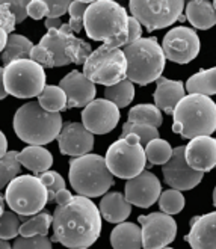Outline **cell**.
<instances>
[{
  "label": "cell",
  "mask_w": 216,
  "mask_h": 249,
  "mask_svg": "<svg viewBox=\"0 0 216 249\" xmlns=\"http://www.w3.org/2000/svg\"><path fill=\"white\" fill-rule=\"evenodd\" d=\"M186 3L181 0H132L130 11L148 32L168 27L177 20H183L181 12Z\"/></svg>",
  "instance_id": "8fae6325"
},
{
  "label": "cell",
  "mask_w": 216,
  "mask_h": 249,
  "mask_svg": "<svg viewBox=\"0 0 216 249\" xmlns=\"http://www.w3.org/2000/svg\"><path fill=\"white\" fill-rule=\"evenodd\" d=\"M49 6L47 18H61V16L70 11V6L73 2L70 0H46Z\"/></svg>",
  "instance_id": "7bdbcfd3"
},
{
  "label": "cell",
  "mask_w": 216,
  "mask_h": 249,
  "mask_svg": "<svg viewBox=\"0 0 216 249\" xmlns=\"http://www.w3.org/2000/svg\"><path fill=\"white\" fill-rule=\"evenodd\" d=\"M186 91L189 94L215 95L216 94V67L210 70H201L186 82Z\"/></svg>",
  "instance_id": "4316f807"
},
{
  "label": "cell",
  "mask_w": 216,
  "mask_h": 249,
  "mask_svg": "<svg viewBox=\"0 0 216 249\" xmlns=\"http://www.w3.org/2000/svg\"><path fill=\"white\" fill-rule=\"evenodd\" d=\"M61 113H50L38 101H29L14 115V130L29 146H42L59 138L62 131Z\"/></svg>",
  "instance_id": "277c9868"
},
{
  "label": "cell",
  "mask_w": 216,
  "mask_h": 249,
  "mask_svg": "<svg viewBox=\"0 0 216 249\" xmlns=\"http://www.w3.org/2000/svg\"><path fill=\"white\" fill-rule=\"evenodd\" d=\"M159 207L162 213H166L169 216L177 214L184 207V196L181 195L180 190H176V189L165 190L159 198Z\"/></svg>",
  "instance_id": "d590c367"
},
{
  "label": "cell",
  "mask_w": 216,
  "mask_h": 249,
  "mask_svg": "<svg viewBox=\"0 0 216 249\" xmlns=\"http://www.w3.org/2000/svg\"><path fill=\"white\" fill-rule=\"evenodd\" d=\"M105 98L112 101L113 105H117L118 109L121 107H127L132 103L135 98V86L133 82H130L128 79L113 85V86H108L105 89Z\"/></svg>",
  "instance_id": "4dcf8cb0"
},
{
  "label": "cell",
  "mask_w": 216,
  "mask_h": 249,
  "mask_svg": "<svg viewBox=\"0 0 216 249\" xmlns=\"http://www.w3.org/2000/svg\"><path fill=\"white\" fill-rule=\"evenodd\" d=\"M172 153H174V148H171V145L161 138L151 141L145 146V156L151 165H163L165 166L171 160Z\"/></svg>",
  "instance_id": "836d02e7"
},
{
  "label": "cell",
  "mask_w": 216,
  "mask_h": 249,
  "mask_svg": "<svg viewBox=\"0 0 216 249\" xmlns=\"http://www.w3.org/2000/svg\"><path fill=\"white\" fill-rule=\"evenodd\" d=\"M186 20L194 27L207 31V29L216 26V9L209 0H192L186 3L184 8Z\"/></svg>",
  "instance_id": "603a6c76"
},
{
  "label": "cell",
  "mask_w": 216,
  "mask_h": 249,
  "mask_svg": "<svg viewBox=\"0 0 216 249\" xmlns=\"http://www.w3.org/2000/svg\"><path fill=\"white\" fill-rule=\"evenodd\" d=\"M184 240L192 249H216V212L194 216Z\"/></svg>",
  "instance_id": "ffe728a7"
},
{
  "label": "cell",
  "mask_w": 216,
  "mask_h": 249,
  "mask_svg": "<svg viewBox=\"0 0 216 249\" xmlns=\"http://www.w3.org/2000/svg\"><path fill=\"white\" fill-rule=\"evenodd\" d=\"M127 59L123 50H110L105 44L92 52L83 65V74L92 83L113 86L127 79Z\"/></svg>",
  "instance_id": "30bf717a"
},
{
  "label": "cell",
  "mask_w": 216,
  "mask_h": 249,
  "mask_svg": "<svg viewBox=\"0 0 216 249\" xmlns=\"http://www.w3.org/2000/svg\"><path fill=\"white\" fill-rule=\"evenodd\" d=\"M100 213L110 224H123L132 213V204L120 192H108L100 201Z\"/></svg>",
  "instance_id": "7402d4cb"
},
{
  "label": "cell",
  "mask_w": 216,
  "mask_h": 249,
  "mask_svg": "<svg viewBox=\"0 0 216 249\" xmlns=\"http://www.w3.org/2000/svg\"><path fill=\"white\" fill-rule=\"evenodd\" d=\"M17 20L14 17V14L8 5L6 0L0 2V31H5L8 35H11L16 29Z\"/></svg>",
  "instance_id": "60d3db41"
},
{
  "label": "cell",
  "mask_w": 216,
  "mask_h": 249,
  "mask_svg": "<svg viewBox=\"0 0 216 249\" xmlns=\"http://www.w3.org/2000/svg\"><path fill=\"white\" fill-rule=\"evenodd\" d=\"M20 216L14 212H5L0 217V239L11 240L20 234Z\"/></svg>",
  "instance_id": "8d00e7d4"
},
{
  "label": "cell",
  "mask_w": 216,
  "mask_h": 249,
  "mask_svg": "<svg viewBox=\"0 0 216 249\" xmlns=\"http://www.w3.org/2000/svg\"><path fill=\"white\" fill-rule=\"evenodd\" d=\"M213 206L216 207V186H215V189H213Z\"/></svg>",
  "instance_id": "f907efd6"
},
{
  "label": "cell",
  "mask_w": 216,
  "mask_h": 249,
  "mask_svg": "<svg viewBox=\"0 0 216 249\" xmlns=\"http://www.w3.org/2000/svg\"><path fill=\"white\" fill-rule=\"evenodd\" d=\"M20 153L17 151H8L6 156L2 157V162H0V187H6L12 180H16L20 177V171H21V163L18 160Z\"/></svg>",
  "instance_id": "d6a6232c"
},
{
  "label": "cell",
  "mask_w": 216,
  "mask_h": 249,
  "mask_svg": "<svg viewBox=\"0 0 216 249\" xmlns=\"http://www.w3.org/2000/svg\"><path fill=\"white\" fill-rule=\"evenodd\" d=\"M106 165L112 175L124 180H132L145 171L147 156L141 139L135 135H128L124 139L115 141L105 156Z\"/></svg>",
  "instance_id": "ba28073f"
},
{
  "label": "cell",
  "mask_w": 216,
  "mask_h": 249,
  "mask_svg": "<svg viewBox=\"0 0 216 249\" xmlns=\"http://www.w3.org/2000/svg\"><path fill=\"white\" fill-rule=\"evenodd\" d=\"M154 91V105L166 115H174L176 107L184 95V85L180 80H171L166 77H161L156 82Z\"/></svg>",
  "instance_id": "44dd1931"
},
{
  "label": "cell",
  "mask_w": 216,
  "mask_h": 249,
  "mask_svg": "<svg viewBox=\"0 0 216 249\" xmlns=\"http://www.w3.org/2000/svg\"><path fill=\"white\" fill-rule=\"evenodd\" d=\"M0 139H2V151H0V159H2L3 156L8 154V150H6V146H8V141H6V136L5 133H0Z\"/></svg>",
  "instance_id": "c3c4849f"
},
{
  "label": "cell",
  "mask_w": 216,
  "mask_h": 249,
  "mask_svg": "<svg viewBox=\"0 0 216 249\" xmlns=\"http://www.w3.org/2000/svg\"><path fill=\"white\" fill-rule=\"evenodd\" d=\"M64 26V23L61 21V18H46V27H47V31H52V29H59Z\"/></svg>",
  "instance_id": "7dc6e473"
},
{
  "label": "cell",
  "mask_w": 216,
  "mask_h": 249,
  "mask_svg": "<svg viewBox=\"0 0 216 249\" xmlns=\"http://www.w3.org/2000/svg\"><path fill=\"white\" fill-rule=\"evenodd\" d=\"M127 123L147 124L159 128L162 125V110L156 105H138L128 110Z\"/></svg>",
  "instance_id": "f546056e"
},
{
  "label": "cell",
  "mask_w": 216,
  "mask_h": 249,
  "mask_svg": "<svg viewBox=\"0 0 216 249\" xmlns=\"http://www.w3.org/2000/svg\"><path fill=\"white\" fill-rule=\"evenodd\" d=\"M27 14L29 17L34 18V20H41L42 17H47L49 14V6L46 0H31L27 8Z\"/></svg>",
  "instance_id": "f6af8a7d"
},
{
  "label": "cell",
  "mask_w": 216,
  "mask_h": 249,
  "mask_svg": "<svg viewBox=\"0 0 216 249\" xmlns=\"http://www.w3.org/2000/svg\"><path fill=\"white\" fill-rule=\"evenodd\" d=\"M57 143L62 154L76 159L91 154L94 148V135L82 123H67L57 138Z\"/></svg>",
  "instance_id": "e0dca14e"
},
{
  "label": "cell",
  "mask_w": 216,
  "mask_h": 249,
  "mask_svg": "<svg viewBox=\"0 0 216 249\" xmlns=\"http://www.w3.org/2000/svg\"><path fill=\"white\" fill-rule=\"evenodd\" d=\"M142 24L135 18V17H128V29H127V46L139 41L142 36Z\"/></svg>",
  "instance_id": "bcb514c9"
},
{
  "label": "cell",
  "mask_w": 216,
  "mask_h": 249,
  "mask_svg": "<svg viewBox=\"0 0 216 249\" xmlns=\"http://www.w3.org/2000/svg\"><path fill=\"white\" fill-rule=\"evenodd\" d=\"M39 44H41L42 47L49 49L53 53L56 67H65V65L71 64V61L67 57L65 36H64L61 29H59V31H57V29H52V31H47V34L41 38Z\"/></svg>",
  "instance_id": "83f0119b"
},
{
  "label": "cell",
  "mask_w": 216,
  "mask_h": 249,
  "mask_svg": "<svg viewBox=\"0 0 216 249\" xmlns=\"http://www.w3.org/2000/svg\"><path fill=\"white\" fill-rule=\"evenodd\" d=\"M46 79L44 67L32 59L14 61L0 70V82L3 83L8 95L16 98L39 97L47 86Z\"/></svg>",
  "instance_id": "52a82bcc"
},
{
  "label": "cell",
  "mask_w": 216,
  "mask_h": 249,
  "mask_svg": "<svg viewBox=\"0 0 216 249\" xmlns=\"http://www.w3.org/2000/svg\"><path fill=\"white\" fill-rule=\"evenodd\" d=\"M83 249H90V248H83Z\"/></svg>",
  "instance_id": "db71d44e"
},
{
  "label": "cell",
  "mask_w": 216,
  "mask_h": 249,
  "mask_svg": "<svg viewBox=\"0 0 216 249\" xmlns=\"http://www.w3.org/2000/svg\"><path fill=\"white\" fill-rule=\"evenodd\" d=\"M34 44L31 39H27L23 35L11 34L8 39V46L2 52V64L3 67H8L14 61L18 59H31V53L34 50Z\"/></svg>",
  "instance_id": "484cf974"
},
{
  "label": "cell",
  "mask_w": 216,
  "mask_h": 249,
  "mask_svg": "<svg viewBox=\"0 0 216 249\" xmlns=\"http://www.w3.org/2000/svg\"><path fill=\"white\" fill-rule=\"evenodd\" d=\"M186 162L198 172H209L216 168V139L201 136L186 145Z\"/></svg>",
  "instance_id": "d6986e66"
},
{
  "label": "cell",
  "mask_w": 216,
  "mask_h": 249,
  "mask_svg": "<svg viewBox=\"0 0 216 249\" xmlns=\"http://www.w3.org/2000/svg\"><path fill=\"white\" fill-rule=\"evenodd\" d=\"M38 103L50 113H59L61 110L68 109V98L61 86H46V89L38 97Z\"/></svg>",
  "instance_id": "f1b7e54d"
},
{
  "label": "cell",
  "mask_w": 216,
  "mask_h": 249,
  "mask_svg": "<svg viewBox=\"0 0 216 249\" xmlns=\"http://www.w3.org/2000/svg\"><path fill=\"white\" fill-rule=\"evenodd\" d=\"M186 146L174 148L169 162L162 168L165 183L176 190H191L197 187L204 177V172L192 169L186 162Z\"/></svg>",
  "instance_id": "5bb4252c"
},
{
  "label": "cell",
  "mask_w": 216,
  "mask_h": 249,
  "mask_svg": "<svg viewBox=\"0 0 216 249\" xmlns=\"http://www.w3.org/2000/svg\"><path fill=\"white\" fill-rule=\"evenodd\" d=\"M172 131L183 139L212 136L216 131V103L207 95H186L174 110Z\"/></svg>",
  "instance_id": "3957f363"
},
{
  "label": "cell",
  "mask_w": 216,
  "mask_h": 249,
  "mask_svg": "<svg viewBox=\"0 0 216 249\" xmlns=\"http://www.w3.org/2000/svg\"><path fill=\"white\" fill-rule=\"evenodd\" d=\"M92 2H83V0H76L70 6V21L68 26L74 34H80L85 27V14L91 6Z\"/></svg>",
  "instance_id": "74e56055"
},
{
  "label": "cell",
  "mask_w": 216,
  "mask_h": 249,
  "mask_svg": "<svg viewBox=\"0 0 216 249\" xmlns=\"http://www.w3.org/2000/svg\"><path fill=\"white\" fill-rule=\"evenodd\" d=\"M213 6H215V9H216V0H215V2H213Z\"/></svg>",
  "instance_id": "816d5d0a"
},
{
  "label": "cell",
  "mask_w": 216,
  "mask_h": 249,
  "mask_svg": "<svg viewBox=\"0 0 216 249\" xmlns=\"http://www.w3.org/2000/svg\"><path fill=\"white\" fill-rule=\"evenodd\" d=\"M138 222L142 228L144 249H165L177 236V222L166 213L156 212L141 214Z\"/></svg>",
  "instance_id": "7c38bea8"
},
{
  "label": "cell",
  "mask_w": 216,
  "mask_h": 249,
  "mask_svg": "<svg viewBox=\"0 0 216 249\" xmlns=\"http://www.w3.org/2000/svg\"><path fill=\"white\" fill-rule=\"evenodd\" d=\"M38 177L42 181V184L46 186L47 192H49V202H53L56 199L57 194L67 189L65 180L62 178V175L57 174L56 171H47L44 174L38 175Z\"/></svg>",
  "instance_id": "f35d334b"
},
{
  "label": "cell",
  "mask_w": 216,
  "mask_h": 249,
  "mask_svg": "<svg viewBox=\"0 0 216 249\" xmlns=\"http://www.w3.org/2000/svg\"><path fill=\"white\" fill-rule=\"evenodd\" d=\"M53 213V237L70 249L92 246L102 232V213L95 204L85 196H71L56 202Z\"/></svg>",
  "instance_id": "6da1fadb"
},
{
  "label": "cell",
  "mask_w": 216,
  "mask_h": 249,
  "mask_svg": "<svg viewBox=\"0 0 216 249\" xmlns=\"http://www.w3.org/2000/svg\"><path fill=\"white\" fill-rule=\"evenodd\" d=\"M8 207L18 216H35L44 210L49 192L39 177L20 175L12 180L3 192Z\"/></svg>",
  "instance_id": "9c48e42d"
},
{
  "label": "cell",
  "mask_w": 216,
  "mask_h": 249,
  "mask_svg": "<svg viewBox=\"0 0 216 249\" xmlns=\"http://www.w3.org/2000/svg\"><path fill=\"white\" fill-rule=\"evenodd\" d=\"M113 183V175L106 165L105 157L86 154L70 160V184L77 195L85 198L106 195Z\"/></svg>",
  "instance_id": "8992f818"
},
{
  "label": "cell",
  "mask_w": 216,
  "mask_h": 249,
  "mask_svg": "<svg viewBox=\"0 0 216 249\" xmlns=\"http://www.w3.org/2000/svg\"><path fill=\"white\" fill-rule=\"evenodd\" d=\"M110 245L113 249H141L142 228L132 222H123L110 232Z\"/></svg>",
  "instance_id": "cb8c5ba5"
},
{
  "label": "cell",
  "mask_w": 216,
  "mask_h": 249,
  "mask_svg": "<svg viewBox=\"0 0 216 249\" xmlns=\"http://www.w3.org/2000/svg\"><path fill=\"white\" fill-rule=\"evenodd\" d=\"M165 249H172V248H165Z\"/></svg>",
  "instance_id": "f5cc1de1"
},
{
  "label": "cell",
  "mask_w": 216,
  "mask_h": 249,
  "mask_svg": "<svg viewBox=\"0 0 216 249\" xmlns=\"http://www.w3.org/2000/svg\"><path fill=\"white\" fill-rule=\"evenodd\" d=\"M68 98V109L86 107L95 100V83H92L83 72L74 70L59 82Z\"/></svg>",
  "instance_id": "ac0fdd59"
},
{
  "label": "cell",
  "mask_w": 216,
  "mask_h": 249,
  "mask_svg": "<svg viewBox=\"0 0 216 249\" xmlns=\"http://www.w3.org/2000/svg\"><path fill=\"white\" fill-rule=\"evenodd\" d=\"M128 135H135L141 139L142 145H148L151 141L159 139V130L153 125H147V124H135V123H126L123 125V131H121V139L127 138Z\"/></svg>",
  "instance_id": "e575fe53"
},
{
  "label": "cell",
  "mask_w": 216,
  "mask_h": 249,
  "mask_svg": "<svg viewBox=\"0 0 216 249\" xmlns=\"http://www.w3.org/2000/svg\"><path fill=\"white\" fill-rule=\"evenodd\" d=\"M123 52L128 67L127 79L130 82L145 86L162 77L166 56L156 36L141 38L130 46H126Z\"/></svg>",
  "instance_id": "5b68a950"
},
{
  "label": "cell",
  "mask_w": 216,
  "mask_h": 249,
  "mask_svg": "<svg viewBox=\"0 0 216 249\" xmlns=\"http://www.w3.org/2000/svg\"><path fill=\"white\" fill-rule=\"evenodd\" d=\"M6 2L14 14V17H16L17 23H23L29 17L27 8L31 2H27V0H6Z\"/></svg>",
  "instance_id": "ee69618b"
},
{
  "label": "cell",
  "mask_w": 216,
  "mask_h": 249,
  "mask_svg": "<svg viewBox=\"0 0 216 249\" xmlns=\"http://www.w3.org/2000/svg\"><path fill=\"white\" fill-rule=\"evenodd\" d=\"M0 249H12L11 248V245H9V242L8 240H0Z\"/></svg>",
  "instance_id": "681fc988"
},
{
  "label": "cell",
  "mask_w": 216,
  "mask_h": 249,
  "mask_svg": "<svg viewBox=\"0 0 216 249\" xmlns=\"http://www.w3.org/2000/svg\"><path fill=\"white\" fill-rule=\"evenodd\" d=\"M162 49L166 59L177 64H189L199 53L201 42L194 29L179 26L163 36Z\"/></svg>",
  "instance_id": "4fadbf2b"
},
{
  "label": "cell",
  "mask_w": 216,
  "mask_h": 249,
  "mask_svg": "<svg viewBox=\"0 0 216 249\" xmlns=\"http://www.w3.org/2000/svg\"><path fill=\"white\" fill-rule=\"evenodd\" d=\"M31 59L36 64H39L41 67H44V68H54L56 64H54V56L53 53L46 49V47H42L41 44H38V46L34 47L32 53H31Z\"/></svg>",
  "instance_id": "b9f144b4"
},
{
  "label": "cell",
  "mask_w": 216,
  "mask_h": 249,
  "mask_svg": "<svg viewBox=\"0 0 216 249\" xmlns=\"http://www.w3.org/2000/svg\"><path fill=\"white\" fill-rule=\"evenodd\" d=\"M126 198L132 206L148 209L162 195V186L159 178L150 171H144L138 177L127 180L126 183Z\"/></svg>",
  "instance_id": "2e32d148"
},
{
  "label": "cell",
  "mask_w": 216,
  "mask_h": 249,
  "mask_svg": "<svg viewBox=\"0 0 216 249\" xmlns=\"http://www.w3.org/2000/svg\"><path fill=\"white\" fill-rule=\"evenodd\" d=\"M12 249H52V239L47 236H35V237H18L14 242Z\"/></svg>",
  "instance_id": "ab89813d"
},
{
  "label": "cell",
  "mask_w": 216,
  "mask_h": 249,
  "mask_svg": "<svg viewBox=\"0 0 216 249\" xmlns=\"http://www.w3.org/2000/svg\"><path fill=\"white\" fill-rule=\"evenodd\" d=\"M18 160L26 169L32 171L36 175L50 171L53 165V156L44 146H26L20 153Z\"/></svg>",
  "instance_id": "d4e9b609"
},
{
  "label": "cell",
  "mask_w": 216,
  "mask_h": 249,
  "mask_svg": "<svg viewBox=\"0 0 216 249\" xmlns=\"http://www.w3.org/2000/svg\"><path fill=\"white\" fill-rule=\"evenodd\" d=\"M120 109L106 98L94 100L82 112V124L92 135H106L117 127L120 121Z\"/></svg>",
  "instance_id": "9a60e30c"
},
{
  "label": "cell",
  "mask_w": 216,
  "mask_h": 249,
  "mask_svg": "<svg viewBox=\"0 0 216 249\" xmlns=\"http://www.w3.org/2000/svg\"><path fill=\"white\" fill-rule=\"evenodd\" d=\"M50 225H53V216L49 212H41L26 222L21 224L20 236L21 237H35V236H47Z\"/></svg>",
  "instance_id": "1f68e13d"
},
{
  "label": "cell",
  "mask_w": 216,
  "mask_h": 249,
  "mask_svg": "<svg viewBox=\"0 0 216 249\" xmlns=\"http://www.w3.org/2000/svg\"><path fill=\"white\" fill-rule=\"evenodd\" d=\"M127 11L112 0L92 2L85 14L86 35L94 41H103L110 50L127 46Z\"/></svg>",
  "instance_id": "7a4b0ae2"
}]
</instances>
